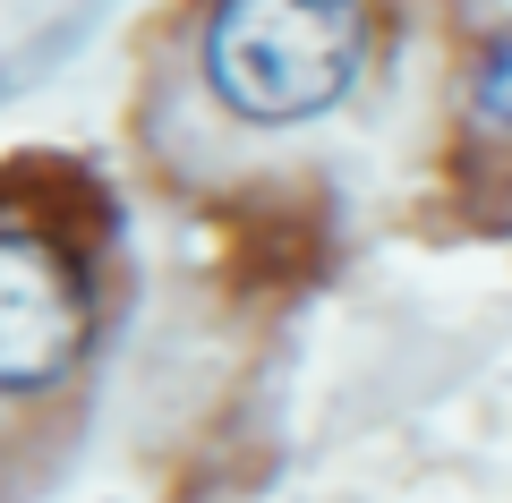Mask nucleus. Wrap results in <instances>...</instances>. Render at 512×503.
<instances>
[{"mask_svg":"<svg viewBox=\"0 0 512 503\" xmlns=\"http://www.w3.org/2000/svg\"><path fill=\"white\" fill-rule=\"evenodd\" d=\"M367 0H214L197 69L231 120L316 128L367 77Z\"/></svg>","mask_w":512,"mask_h":503,"instance_id":"f257e3e1","label":"nucleus"},{"mask_svg":"<svg viewBox=\"0 0 512 503\" xmlns=\"http://www.w3.org/2000/svg\"><path fill=\"white\" fill-rule=\"evenodd\" d=\"M86 342L94 299L77 256H60L43 231H0V401L69 384Z\"/></svg>","mask_w":512,"mask_h":503,"instance_id":"f03ea898","label":"nucleus"},{"mask_svg":"<svg viewBox=\"0 0 512 503\" xmlns=\"http://www.w3.org/2000/svg\"><path fill=\"white\" fill-rule=\"evenodd\" d=\"M461 120L487 145H512V26H495L470 52V77H461Z\"/></svg>","mask_w":512,"mask_h":503,"instance_id":"7ed1b4c3","label":"nucleus"}]
</instances>
